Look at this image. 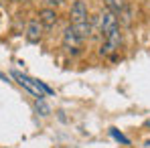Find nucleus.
Listing matches in <instances>:
<instances>
[{
  "mask_svg": "<svg viewBox=\"0 0 150 148\" xmlns=\"http://www.w3.org/2000/svg\"><path fill=\"white\" fill-rule=\"evenodd\" d=\"M110 134H112V138H114V140H118V142H122L124 146H128V144H130V140L126 138V136L122 134V132H118L116 128H110Z\"/></svg>",
  "mask_w": 150,
  "mask_h": 148,
  "instance_id": "nucleus-8",
  "label": "nucleus"
},
{
  "mask_svg": "<svg viewBox=\"0 0 150 148\" xmlns=\"http://www.w3.org/2000/svg\"><path fill=\"white\" fill-rule=\"evenodd\" d=\"M71 26L77 30L81 39H87L91 35V25H89V12L87 4L83 0H75L71 6Z\"/></svg>",
  "mask_w": 150,
  "mask_h": 148,
  "instance_id": "nucleus-2",
  "label": "nucleus"
},
{
  "mask_svg": "<svg viewBox=\"0 0 150 148\" xmlns=\"http://www.w3.org/2000/svg\"><path fill=\"white\" fill-rule=\"evenodd\" d=\"M61 2H63V0H47V4H49V6H55V4H61Z\"/></svg>",
  "mask_w": 150,
  "mask_h": 148,
  "instance_id": "nucleus-9",
  "label": "nucleus"
},
{
  "mask_svg": "<svg viewBox=\"0 0 150 148\" xmlns=\"http://www.w3.org/2000/svg\"><path fill=\"white\" fill-rule=\"evenodd\" d=\"M0 79H2V81H8V79H6V75H2V73H0Z\"/></svg>",
  "mask_w": 150,
  "mask_h": 148,
  "instance_id": "nucleus-10",
  "label": "nucleus"
},
{
  "mask_svg": "<svg viewBox=\"0 0 150 148\" xmlns=\"http://www.w3.org/2000/svg\"><path fill=\"white\" fill-rule=\"evenodd\" d=\"M12 77L25 87L28 93H33L37 99H43L45 96H51L53 93V89L51 87H47L43 81H39V79H33V77H28V75L21 73V71H12Z\"/></svg>",
  "mask_w": 150,
  "mask_h": 148,
  "instance_id": "nucleus-3",
  "label": "nucleus"
},
{
  "mask_svg": "<svg viewBox=\"0 0 150 148\" xmlns=\"http://www.w3.org/2000/svg\"><path fill=\"white\" fill-rule=\"evenodd\" d=\"M41 37H43V25H41L39 21H30V23L26 25V39H28L30 43H39Z\"/></svg>",
  "mask_w": 150,
  "mask_h": 148,
  "instance_id": "nucleus-6",
  "label": "nucleus"
},
{
  "mask_svg": "<svg viewBox=\"0 0 150 148\" xmlns=\"http://www.w3.org/2000/svg\"><path fill=\"white\" fill-rule=\"evenodd\" d=\"M81 43H83V39L77 35V30L73 26H67L65 33H63V49L69 55H79L81 53Z\"/></svg>",
  "mask_w": 150,
  "mask_h": 148,
  "instance_id": "nucleus-4",
  "label": "nucleus"
},
{
  "mask_svg": "<svg viewBox=\"0 0 150 148\" xmlns=\"http://www.w3.org/2000/svg\"><path fill=\"white\" fill-rule=\"evenodd\" d=\"M105 6H108V10H112L118 16V21L124 18L126 25L130 23V10H128V6H126L122 0H105Z\"/></svg>",
  "mask_w": 150,
  "mask_h": 148,
  "instance_id": "nucleus-5",
  "label": "nucleus"
},
{
  "mask_svg": "<svg viewBox=\"0 0 150 148\" xmlns=\"http://www.w3.org/2000/svg\"><path fill=\"white\" fill-rule=\"evenodd\" d=\"M101 55H112L122 45V33H120V21L112 10L101 12Z\"/></svg>",
  "mask_w": 150,
  "mask_h": 148,
  "instance_id": "nucleus-1",
  "label": "nucleus"
},
{
  "mask_svg": "<svg viewBox=\"0 0 150 148\" xmlns=\"http://www.w3.org/2000/svg\"><path fill=\"white\" fill-rule=\"evenodd\" d=\"M39 23L45 26V28H53V26L57 25V12H55L53 8H45V10H41V14H39Z\"/></svg>",
  "mask_w": 150,
  "mask_h": 148,
  "instance_id": "nucleus-7",
  "label": "nucleus"
}]
</instances>
